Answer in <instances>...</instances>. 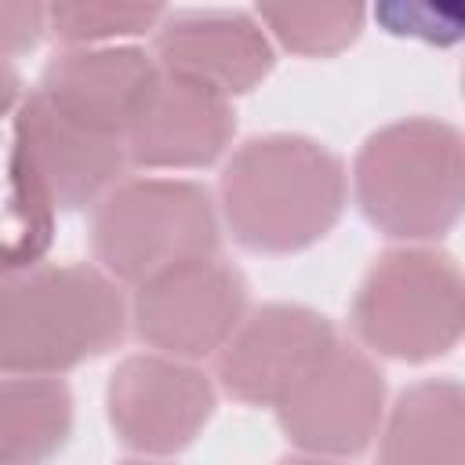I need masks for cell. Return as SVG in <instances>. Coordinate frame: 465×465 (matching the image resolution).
I'll use <instances>...</instances> for the list:
<instances>
[{"label": "cell", "mask_w": 465, "mask_h": 465, "mask_svg": "<svg viewBox=\"0 0 465 465\" xmlns=\"http://www.w3.org/2000/svg\"><path fill=\"white\" fill-rule=\"evenodd\" d=\"M280 465H334L327 458H312V454H298V458H283Z\"/></svg>", "instance_id": "obj_21"}, {"label": "cell", "mask_w": 465, "mask_h": 465, "mask_svg": "<svg viewBox=\"0 0 465 465\" xmlns=\"http://www.w3.org/2000/svg\"><path fill=\"white\" fill-rule=\"evenodd\" d=\"M378 465H465V392L454 378H425L396 396Z\"/></svg>", "instance_id": "obj_14"}, {"label": "cell", "mask_w": 465, "mask_h": 465, "mask_svg": "<svg viewBox=\"0 0 465 465\" xmlns=\"http://www.w3.org/2000/svg\"><path fill=\"white\" fill-rule=\"evenodd\" d=\"M236 134L232 102L163 76L153 84L131 131L124 134L127 163L145 171H193L214 163Z\"/></svg>", "instance_id": "obj_13"}, {"label": "cell", "mask_w": 465, "mask_h": 465, "mask_svg": "<svg viewBox=\"0 0 465 465\" xmlns=\"http://www.w3.org/2000/svg\"><path fill=\"white\" fill-rule=\"evenodd\" d=\"M374 15L385 25V33H392V36H414V40L440 44V47L461 40V7L458 4H447V7H436V4H385Z\"/></svg>", "instance_id": "obj_18"}, {"label": "cell", "mask_w": 465, "mask_h": 465, "mask_svg": "<svg viewBox=\"0 0 465 465\" xmlns=\"http://www.w3.org/2000/svg\"><path fill=\"white\" fill-rule=\"evenodd\" d=\"M15 163L44 193L51 211L94 207L127 171L124 138H109L80 127L47 105L36 91L15 109Z\"/></svg>", "instance_id": "obj_9"}, {"label": "cell", "mask_w": 465, "mask_h": 465, "mask_svg": "<svg viewBox=\"0 0 465 465\" xmlns=\"http://www.w3.org/2000/svg\"><path fill=\"white\" fill-rule=\"evenodd\" d=\"M127 298L98 265H25L0 272V374L58 378L116 349Z\"/></svg>", "instance_id": "obj_2"}, {"label": "cell", "mask_w": 465, "mask_h": 465, "mask_svg": "<svg viewBox=\"0 0 465 465\" xmlns=\"http://www.w3.org/2000/svg\"><path fill=\"white\" fill-rule=\"evenodd\" d=\"M22 105V76L11 62H0V120Z\"/></svg>", "instance_id": "obj_20"}, {"label": "cell", "mask_w": 465, "mask_h": 465, "mask_svg": "<svg viewBox=\"0 0 465 465\" xmlns=\"http://www.w3.org/2000/svg\"><path fill=\"white\" fill-rule=\"evenodd\" d=\"M352 193L363 218L389 240H440L465 203L461 134L436 116L378 127L356 153Z\"/></svg>", "instance_id": "obj_3"}, {"label": "cell", "mask_w": 465, "mask_h": 465, "mask_svg": "<svg viewBox=\"0 0 465 465\" xmlns=\"http://www.w3.org/2000/svg\"><path fill=\"white\" fill-rule=\"evenodd\" d=\"M156 80L153 54L134 44L65 47L44 65L36 94L80 127L124 138Z\"/></svg>", "instance_id": "obj_12"}, {"label": "cell", "mask_w": 465, "mask_h": 465, "mask_svg": "<svg viewBox=\"0 0 465 465\" xmlns=\"http://www.w3.org/2000/svg\"><path fill=\"white\" fill-rule=\"evenodd\" d=\"M258 22L294 54L331 58L356 44L363 33L367 7L349 0H320V4H258Z\"/></svg>", "instance_id": "obj_16"}, {"label": "cell", "mask_w": 465, "mask_h": 465, "mask_svg": "<svg viewBox=\"0 0 465 465\" xmlns=\"http://www.w3.org/2000/svg\"><path fill=\"white\" fill-rule=\"evenodd\" d=\"M149 54L163 76L225 102L254 91L276 65L262 22L247 11H167L153 29Z\"/></svg>", "instance_id": "obj_11"}, {"label": "cell", "mask_w": 465, "mask_h": 465, "mask_svg": "<svg viewBox=\"0 0 465 465\" xmlns=\"http://www.w3.org/2000/svg\"><path fill=\"white\" fill-rule=\"evenodd\" d=\"M349 316L378 356L400 363L447 356L461 341V269L436 247H392L367 269Z\"/></svg>", "instance_id": "obj_5"}, {"label": "cell", "mask_w": 465, "mask_h": 465, "mask_svg": "<svg viewBox=\"0 0 465 465\" xmlns=\"http://www.w3.org/2000/svg\"><path fill=\"white\" fill-rule=\"evenodd\" d=\"M222 218L254 254H298L320 243L349 200L345 163L305 134L247 138L225 163Z\"/></svg>", "instance_id": "obj_1"}, {"label": "cell", "mask_w": 465, "mask_h": 465, "mask_svg": "<svg viewBox=\"0 0 465 465\" xmlns=\"http://www.w3.org/2000/svg\"><path fill=\"white\" fill-rule=\"evenodd\" d=\"M167 7L156 4H109V0H62L47 4V33L65 47H113L153 33Z\"/></svg>", "instance_id": "obj_17"}, {"label": "cell", "mask_w": 465, "mask_h": 465, "mask_svg": "<svg viewBox=\"0 0 465 465\" xmlns=\"http://www.w3.org/2000/svg\"><path fill=\"white\" fill-rule=\"evenodd\" d=\"M105 414L124 447L149 458L178 454L211 421L214 385L193 363L134 352L109 374Z\"/></svg>", "instance_id": "obj_8"}, {"label": "cell", "mask_w": 465, "mask_h": 465, "mask_svg": "<svg viewBox=\"0 0 465 465\" xmlns=\"http://www.w3.org/2000/svg\"><path fill=\"white\" fill-rule=\"evenodd\" d=\"M338 341L331 320L309 305L269 302L243 312L240 327L218 349V385L251 407H276L312 363Z\"/></svg>", "instance_id": "obj_10"}, {"label": "cell", "mask_w": 465, "mask_h": 465, "mask_svg": "<svg viewBox=\"0 0 465 465\" xmlns=\"http://www.w3.org/2000/svg\"><path fill=\"white\" fill-rule=\"evenodd\" d=\"M272 411L283 436L305 454L356 458L381 429L385 374L363 349L334 341Z\"/></svg>", "instance_id": "obj_7"}, {"label": "cell", "mask_w": 465, "mask_h": 465, "mask_svg": "<svg viewBox=\"0 0 465 465\" xmlns=\"http://www.w3.org/2000/svg\"><path fill=\"white\" fill-rule=\"evenodd\" d=\"M218 211L200 182L185 178H124L91 214V254L98 269L138 287L142 280L218 254Z\"/></svg>", "instance_id": "obj_4"}, {"label": "cell", "mask_w": 465, "mask_h": 465, "mask_svg": "<svg viewBox=\"0 0 465 465\" xmlns=\"http://www.w3.org/2000/svg\"><path fill=\"white\" fill-rule=\"evenodd\" d=\"M47 33V4L0 0V62L33 51Z\"/></svg>", "instance_id": "obj_19"}, {"label": "cell", "mask_w": 465, "mask_h": 465, "mask_svg": "<svg viewBox=\"0 0 465 465\" xmlns=\"http://www.w3.org/2000/svg\"><path fill=\"white\" fill-rule=\"evenodd\" d=\"M247 312L243 272L218 258H193L142 280L127 302L134 338L160 356L193 363L218 356Z\"/></svg>", "instance_id": "obj_6"}, {"label": "cell", "mask_w": 465, "mask_h": 465, "mask_svg": "<svg viewBox=\"0 0 465 465\" xmlns=\"http://www.w3.org/2000/svg\"><path fill=\"white\" fill-rule=\"evenodd\" d=\"M124 465H160V461H145V458H142V461H124Z\"/></svg>", "instance_id": "obj_22"}, {"label": "cell", "mask_w": 465, "mask_h": 465, "mask_svg": "<svg viewBox=\"0 0 465 465\" xmlns=\"http://www.w3.org/2000/svg\"><path fill=\"white\" fill-rule=\"evenodd\" d=\"M73 436V396L58 378L0 374V465H47Z\"/></svg>", "instance_id": "obj_15"}]
</instances>
